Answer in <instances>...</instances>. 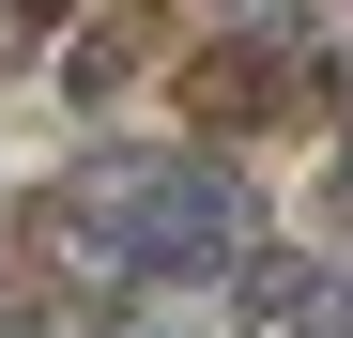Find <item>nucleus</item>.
Listing matches in <instances>:
<instances>
[{
  "label": "nucleus",
  "mask_w": 353,
  "mask_h": 338,
  "mask_svg": "<svg viewBox=\"0 0 353 338\" xmlns=\"http://www.w3.org/2000/svg\"><path fill=\"white\" fill-rule=\"evenodd\" d=\"M108 231H123V261H154V277H200V261L246 246V185L200 169V154H154V169L108 185Z\"/></svg>",
  "instance_id": "1"
}]
</instances>
